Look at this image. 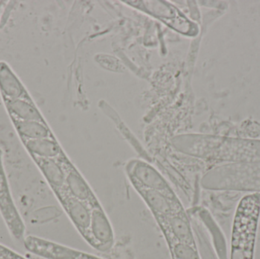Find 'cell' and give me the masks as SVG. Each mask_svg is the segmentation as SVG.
Here are the masks:
<instances>
[{
  "instance_id": "obj_1",
  "label": "cell",
  "mask_w": 260,
  "mask_h": 259,
  "mask_svg": "<svg viewBox=\"0 0 260 259\" xmlns=\"http://www.w3.org/2000/svg\"><path fill=\"white\" fill-rule=\"evenodd\" d=\"M201 184L212 191L260 193V164L227 163L207 172Z\"/></svg>"
},
{
  "instance_id": "obj_2",
  "label": "cell",
  "mask_w": 260,
  "mask_h": 259,
  "mask_svg": "<svg viewBox=\"0 0 260 259\" xmlns=\"http://www.w3.org/2000/svg\"><path fill=\"white\" fill-rule=\"evenodd\" d=\"M206 159L220 162L260 164V141L209 136Z\"/></svg>"
},
{
  "instance_id": "obj_3",
  "label": "cell",
  "mask_w": 260,
  "mask_h": 259,
  "mask_svg": "<svg viewBox=\"0 0 260 259\" xmlns=\"http://www.w3.org/2000/svg\"><path fill=\"white\" fill-rule=\"evenodd\" d=\"M136 7L142 6L140 9L149 15L160 20L174 30L183 35H195L198 27L191 22L181 12L173 5L162 1H137Z\"/></svg>"
},
{
  "instance_id": "obj_4",
  "label": "cell",
  "mask_w": 260,
  "mask_h": 259,
  "mask_svg": "<svg viewBox=\"0 0 260 259\" xmlns=\"http://www.w3.org/2000/svg\"><path fill=\"white\" fill-rule=\"evenodd\" d=\"M0 214L11 236L18 241L25 238V225L15 206L3 163L0 149Z\"/></svg>"
},
{
  "instance_id": "obj_5",
  "label": "cell",
  "mask_w": 260,
  "mask_h": 259,
  "mask_svg": "<svg viewBox=\"0 0 260 259\" xmlns=\"http://www.w3.org/2000/svg\"><path fill=\"white\" fill-rule=\"evenodd\" d=\"M126 171L133 185L157 190L172 199H177L166 179L148 163L140 160L130 161Z\"/></svg>"
},
{
  "instance_id": "obj_6",
  "label": "cell",
  "mask_w": 260,
  "mask_h": 259,
  "mask_svg": "<svg viewBox=\"0 0 260 259\" xmlns=\"http://www.w3.org/2000/svg\"><path fill=\"white\" fill-rule=\"evenodd\" d=\"M85 240L94 249L102 252L109 250L114 245L112 225L100 205L91 209V224Z\"/></svg>"
},
{
  "instance_id": "obj_7",
  "label": "cell",
  "mask_w": 260,
  "mask_h": 259,
  "mask_svg": "<svg viewBox=\"0 0 260 259\" xmlns=\"http://www.w3.org/2000/svg\"><path fill=\"white\" fill-rule=\"evenodd\" d=\"M54 193L76 229L85 239L91 224L92 207L88 202L71 196L66 187Z\"/></svg>"
},
{
  "instance_id": "obj_8",
  "label": "cell",
  "mask_w": 260,
  "mask_h": 259,
  "mask_svg": "<svg viewBox=\"0 0 260 259\" xmlns=\"http://www.w3.org/2000/svg\"><path fill=\"white\" fill-rule=\"evenodd\" d=\"M155 216L165 234L167 242L175 240L191 246H196L192 228L184 211L171 215Z\"/></svg>"
},
{
  "instance_id": "obj_9",
  "label": "cell",
  "mask_w": 260,
  "mask_h": 259,
  "mask_svg": "<svg viewBox=\"0 0 260 259\" xmlns=\"http://www.w3.org/2000/svg\"><path fill=\"white\" fill-rule=\"evenodd\" d=\"M154 215H171L183 211L178 199H172L161 192L133 185Z\"/></svg>"
},
{
  "instance_id": "obj_10",
  "label": "cell",
  "mask_w": 260,
  "mask_h": 259,
  "mask_svg": "<svg viewBox=\"0 0 260 259\" xmlns=\"http://www.w3.org/2000/svg\"><path fill=\"white\" fill-rule=\"evenodd\" d=\"M62 155L56 158L60 162L66 173V188L71 196L83 202H88L91 207L99 205L94 193L85 179L72 167L70 164L63 163Z\"/></svg>"
},
{
  "instance_id": "obj_11",
  "label": "cell",
  "mask_w": 260,
  "mask_h": 259,
  "mask_svg": "<svg viewBox=\"0 0 260 259\" xmlns=\"http://www.w3.org/2000/svg\"><path fill=\"white\" fill-rule=\"evenodd\" d=\"M0 91L6 100L22 99L32 101L24 85L6 62H0Z\"/></svg>"
},
{
  "instance_id": "obj_12",
  "label": "cell",
  "mask_w": 260,
  "mask_h": 259,
  "mask_svg": "<svg viewBox=\"0 0 260 259\" xmlns=\"http://www.w3.org/2000/svg\"><path fill=\"white\" fill-rule=\"evenodd\" d=\"M53 192L66 187V173L60 162L54 158H43L31 156Z\"/></svg>"
},
{
  "instance_id": "obj_13",
  "label": "cell",
  "mask_w": 260,
  "mask_h": 259,
  "mask_svg": "<svg viewBox=\"0 0 260 259\" xmlns=\"http://www.w3.org/2000/svg\"><path fill=\"white\" fill-rule=\"evenodd\" d=\"M14 126L21 140L53 138L47 123L38 121L21 120L11 117Z\"/></svg>"
},
{
  "instance_id": "obj_14",
  "label": "cell",
  "mask_w": 260,
  "mask_h": 259,
  "mask_svg": "<svg viewBox=\"0 0 260 259\" xmlns=\"http://www.w3.org/2000/svg\"><path fill=\"white\" fill-rule=\"evenodd\" d=\"M30 156L43 158H59L62 152L54 138L41 139L21 140Z\"/></svg>"
},
{
  "instance_id": "obj_15",
  "label": "cell",
  "mask_w": 260,
  "mask_h": 259,
  "mask_svg": "<svg viewBox=\"0 0 260 259\" xmlns=\"http://www.w3.org/2000/svg\"><path fill=\"white\" fill-rule=\"evenodd\" d=\"M6 108L10 117L21 120L38 121L45 123L42 115L32 101L22 99L6 100L4 99Z\"/></svg>"
},
{
  "instance_id": "obj_16",
  "label": "cell",
  "mask_w": 260,
  "mask_h": 259,
  "mask_svg": "<svg viewBox=\"0 0 260 259\" xmlns=\"http://www.w3.org/2000/svg\"><path fill=\"white\" fill-rule=\"evenodd\" d=\"M172 259H201L197 246L176 242L169 246Z\"/></svg>"
},
{
  "instance_id": "obj_17",
  "label": "cell",
  "mask_w": 260,
  "mask_h": 259,
  "mask_svg": "<svg viewBox=\"0 0 260 259\" xmlns=\"http://www.w3.org/2000/svg\"><path fill=\"white\" fill-rule=\"evenodd\" d=\"M70 259H102L94 255H90V254L85 253V252H79L75 249H72L71 255Z\"/></svg>"
},
{
  "instance_id": "obj_18",
  "label": "cell",
  "mask_w": 260,
  "mask_h": 259,
  "mask_svg": "<svg viewBox=\"0 0 260 259\" xmlns=\"http://www.w3.org/2000/svg\"><path fill=\"white\" fill-rule=\"evenodd\" d=\"M14 253V251L3 245L0 244V258L9 259Z\"/></svg>"
},
{
  "instance_id": "obj_19",
  "label": "cell",
  "mask_w": 260,
  "mask_h": 259,
  "mask_svg": "<svg viewBox=\"0 0 260 259\" xmlns=\"http://www.w3.org/2000/svg\"><path fill=\"white\" fill-rule=\"evenodd\" d=\"M9 259H27L23 257L22 255H19V254L17 253V252H14V253L12 254V256L9 258Z\"/></svg>"
},
{
  "instance_id": "obj_20",
  "label": "cell",
  "mask_w": 260,
  "mask_h": 259,
  "mask_svg": "<svg viewBox=\"0 0 260 259\" xmlns=\"http://www.w3.org/2000/svg\"><path fill=\"white\" fill-rule=\"evenodd\" d=\"M256 194H257L258 199H259V204L260 206V193H256Z\"/></svg>"
},
{
  "instance_id": "obj_21",
  "label": "cell",
  "mask_w": 260,
  "mask_h": 259,
  "mask_svg": "<svg viewBox=\"0 0 260 259\" xmlns=\"http://www.w3.org/2000/svg\"><path fill=\"white\" fill-rule=\"evenodd\" d=\"M0 259H3V258H0Z\"/></svg>"
}]
</instances>
